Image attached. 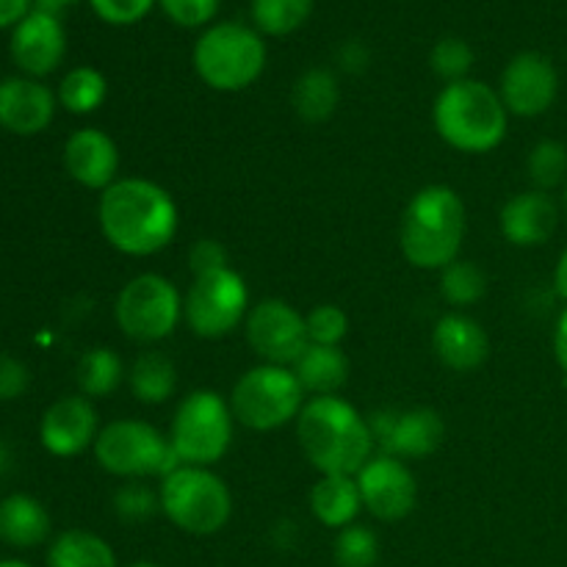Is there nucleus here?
I'll use <instances>...</instances> for the list:
<instances>
[{"label":"nucleus","mask_w":567,"mask_h":567,"mask_svg":"<svg viewBox=\"0 0 567 567\" xmlns=\"http://www.w3.org/2000/svg\"><path fill=\"white\" fill-rule=\"evenodd\" d=\"M28 388V371L20 360L0 354V399H17Z\"/></svg>","instance_id":"40"},{"label":"nucleus","mask_w":567,"mask_h":567,"mask_svg":"<svg viewBox=\"0 0 567 567\" xmlns=\"http://www.w3.org/2000/svg\"><path fill=\"white\" fill-rule=\"evenodd\" d=\"M305 324H308L310 343H319V347H341V341L349 332V316L338 305H316L305 316Z\"/></svg>","instance_id":"35"},{"label":"nucleus","mask_w":567,"mask_h":567,"mask_svg":"<svg viewBox=\"0 0 567 567\" xmlns=\"http://www.w3.org/2000/svg\"><path fill=\"white\" fill-rule=\"evenodd\" d=\"M559 92V75L551 59L535 50L518 53L502 72V103L515 116H543Z\"/></svg>","instance_id":"15"},{"label":"nucleus","mask_w":567,"mask_h":567,"mask_svg":"<svg viewBox=\"0 0 567 567\" xmlns=\"http://www.w3.org/2000/svg\"><path fill=\"white\" fill-rule=\"evenodd\" d=\"M233 410L230 402L216 391H192L175 410L169 430V443L183 465L210 468L227 454L233 443Z\"/></svg>","instance_id":"9"},{"label":"nucleus","mask_w":567,"mask_h":567,"mask_svg":"<svg viewBox=\"0 0 567 567\" xmlns=\"http://www.w3.org/2000/svg\"><path fill=\"white\" fill-rule=\"evenodd\" d=\"M64 169L83 188L105 192L120 172L116 142L100 127H81L64 144Z\"/></svg>","instance_id":"19"},{"label":"nucleus","mask_w":567,"mask_h":567,"mask_svg":"<svg viewBox=\"0 0 567 567\" xmlns=\"http://www.w3.org/2000/svg\"><path fill=\"white\" fill-rule=\"evenodd\" d=\"M114 509L125 524H142V520L153 518L155 509H161V498L158 493H153L150 485L131 480L127 485H122L120 491H116Z\"/></svg>","instance_id":"36"},{"label":"nucleus","mask_w":567,"mask_h":567,"mask_svg":"<svg viewBox=\"0 0 567 567\" xmlns=\"http://www.w3.org/2000/svg\"><path fill=\"white\" fill-rule=\"evenodd\" d=\"M33 0H0V28H14L31 14Z\"/></svg>","instance_id":"42"},{"label":"nucleus","mask_w":567,"mask_h":567,"mask_svg":"<svg viewBox=\"0 0 567 567\" xmlns=\"http://www.w3.org/2000/svg\"><path fill=\"white\" fill-rule=\"evenodd\" d=\"M338 100H341L338 78L324 66H313V70L302 72L299 81L293 83V111L299 114V120L310 122V125L330 120L338 109Z\"/></svg>","instance_id":"25"},{"label":"nucleus","mask_w":567,"mask_h":567,"mask_svg":"<svg viewBox=\"0 0 567 567\" xmlns=\"http://www.w3.org/2000/svg\"><path fill=\"white\" fill-rule=\"evenodd\" d=\"M465 238V205L454 188L426 186L408 203L399 244L410 266L443 271L460 258Z\"/></svg>","instance_id":"3"},{"label":"nucleus","mask_w":567,"mask_h":567,"mask_svg":"<svg viewBox=\"0 0 567 567\" xmlns=\"http://www.w3.org/2000/svg\"><path fill=\"white\" fill-rule=\"evenodd\" d=\"M50 515L39 498L14 493L0 502V540L14 548H33L48 540Z\"/></svg>","instance_id":"22"},{"label":"nucleus","mask_w":567,"mask_h":567,"mask_svg":"<svg viewBox=\"0 0 567 567\" xmlns=\"http://www.w3.org/2000/svg\"><path fill=\"white\" fill-rule=\"evenodd\" d=\"M116 324L131 341L158 343L175 332L183 319V297L166 277L138 275L116 297Z\"/></svg>","instance_id":"11"},{"label":"nucleus","mask_w":567,"mask_h":567,"mask_svg":"<svg viewBox=\"0 0 567 567\" xmlns=\"http://www.w3.org/2000/svg\"><path fill=\"white\" fill-rule=\"evenodd\" d=\"M127 567H161V565H155V563H136V565H127Z\"/></svg>","instance_id":"47"},{"label":"nucleus","mask_w":567,"mask_h":567,"mask_svg":"<svg viewBox=\"0 0 567 567\" xmlns=\"http://www.w3.org/2000/svg\"><path fill=\"white\" fill-rule=\"evenodd\" d=\"M441 293L454 308H468L476 305L487 293V277L471 260H454L441 271Z\"/></svg>","instance_id":"31"},{"label":"nucleus","mask_w":567,"mask_h":567,"mask_svg":"<svg viewBox=\"0 0 567 567\" xmlns=\"http://www.w3.org/2000/svg\"><path fill=\"white\" fill-rule=\"evenodd\" d=\"M55 97H59V103L70 114H92L109 97V81L94 66H75L59 83V94Z\"/></svg>","instance_id":"29"},{"label":"nucleus","mask_w":567,"mask_h":567,"mask_svg":"<svg viewBox=\"0 0 567 567\" xmlns=\"http://www.w3.org/2000/svg\"><path fill=\"white\" fill-rule=\"evenodd\" d=\"M188 264H192L194 275H205V271H214V269H221V266H227V255L225 249H221V244L210 241V238H203V241L194 244L192 252H188Z\"/></svg>","instance_id":"39"},{"label":"nucleus","mask_w":567,"mask_h":567,"mask_svg":"<svg viewBox=\"0 0 567 567\" xmlns=\"http://www.w3.org/2000/svg\"><path fill=\"white\" fill-rule=\"evenodd\" d=\"M430 66L437 78H443L446 83L465 81L474 66V50L463 39H441V42L432 48L430 53Z\"/></svg>","instance_id":"34"},{"label":"nucleus","mask_w":567,"mask_h":567,"mask_svg":"<svg viewBox=\"0 0 567 567\" xmlns=\"http://www.w3.org/2000/svg\"><path fill=\"white\" fill-rule=\"evenodd\" d=\"M554 288H557L559 297L567 302V249L559 255L557 260V269H554Z\"/></svg>","instance_id":"44"},{"label":"nucleus","mask_w":567,"mask_h":567,"mask_svg":"<svg viewBox=\"0 0 567 567\" xmlns=\"http://www.w3.org/2000/svg\"><path fill=\"white\" fill-rule=\"evenodd\" d=\"M97 435V410L86 396H61L44 410L39 424V441L53 457H75L94 446Z\"/></svg>","instance_id":"16"},{"label":"nucleus","mask_w":567,"mask_h":567,"mask_svg":"<svg viewBox=\"0 0 567 567\" xmlns=\"http://www.w3.org/2000/svg\"><path fill=\"white\" fill-rule=\"evenodd\" d=\"M310 509L327 529H347L363 509L354 476H321L310 491Z\"/></svg>","instance_id":"23"},{"label":"nucleus","mask_w":567,"mask_h":567,"mask_svg":"<svg viewBox=\"0 0 567 567\" xmlns=\"http://www.w3.org/2000/svg\"><path fill=\"white\" fill-rule=\"evenodd\" d=\"M291 369L302 382L305 393L313 396H338V391L349 382V358L341 347L310 343Z\"/></svg>","instance_id":"24"},{"label":"nucleus","mask_w":567,"mask_h":567,"mask_svg":"<svg viewBox=\"0 0 567 567\" xmlns=\"http://www.w3.org/2000/svg\"><path fill=\"white\" fill-rule=\"evenodd\" d=\"M526 169L537 192H551L563 186L567 183V147L557 138H543L532 147Z\"/></svg>","instance_id":"32"},{"label":"nucleus","mask_w":567,"mask_h":567,"mask_svg":"<svg viewBox=\"0 0 567 567\" xmlns=\"http://www.w3.org/2000/svg\"><path fill=\"white\" fill-rule=\"evenodd\" d=\"M55 97L37 78L0 81V127L14 136H37L48 131L55 116Z\"/></svg>","instance_id":"18"},{"label":"nucleus","mask_w":567,"mask_h":567,"mask_svg":"<svg viewBox=\"0 0 567 567\" xmlns=\"http://www.w3.org/2000/svg\"><path fill=\"white\" fill-rule=\"evenodd\" d=\"M313 0H252V20L269 37H288L308 22Z\"/></svg>","instance_id":"30"},{"label":"nucleus","mask_w":567,"mask_h":567,"mask_svg":"<svg viewBox=\"0 0 567 567\" xmlns=\"http://www.w3.org/2000/svg\"><path fill=\"white\" fill-rule=\"evenodd\" d=\"M297 437L321 476H358L377 446L369 419L341 396L308 399L297 419Z\"/></svg>","instance_id":"2"},{"label":"nucleus","mask_w":567,"mask_h":567,"mask_svg":"<svg viewBox=\"0 0 567 567\" xmlns=\"http://www.w3.org/2000/svg\"><path fill=\"white\" fill-rule=\"evenodd\" d=\"M249 313V291L244 277L230 266L194 275L183 297V319L199 338H225L238 330Z\"/></svg>","instance_id":"10"},{"label":"nucleus","mask_w":567,"mask_h":567,"mask_svg":"<svg viewBox=\"0 0 567 567\" xmlns=\"http://www.w3.org/2000/svg\"><path fill=\"white\" fill-rule=\"evenodd\" d=\"M554 358H557L559 369H563L567 377V308L557 319V330H554Z\"/></svg>","instance_id":"43"},{"label":"nucleus","mask_w":567,"mask_h":567,"mask_svg":"<svg viewBox=\"0 0 567 567\" xmlns=\"http://www.w3.org/2000/svg\"><path fill=\"white\" fill-rule=\"evenodd\" d=\"M380 559V540L369 526L352 524L338 532L336 563L338 567H374Z\"/></svg>","instance_id":"33"},{"label":"nucleus","mask_w":567,"mask_h":567,"mask_svg":"<svg viewBox=\"0 0 567 567\" xmlns=\"http://www.w3.org/2000/svg\"><path fill=\"white\" fill-rule=\"evenodd\" d=\"M9 50L14 64L28 78L50 75L66 53V37L59 17L31 9V14L17 22L14 31H11Z\"/></svg>","instance_id":"17"},{"label":"nucleus","mask_w":567,"mask_h":567,"mask_svg":"<svg viewBox=\"0 0 567 567\" xmlns=\"http://www.w3.org/2000/svg\"><path fill=\"white\" fill-rule=\"evenodd\" d=\"M382 454L399 460L430 457L443 443V419L432 408L380 410L369 419Z\"/></svg>","instance_id":"14"},{"label":"nucleus","mask_w":567,"mask_h":567,"mask_svg":"<svg viewBox=\"0 0 567 567\" xmlns=\"http://www.w3.org/2000/svg\"><path fill=\"white\" fill-rule=\"evenodd\" d=\"M94 457L100 468L120 480H166L172 471L181 468V457L172 449L169 437L161 435L147 421L120 419L103 426L94 441Z\"/></svg>","instance_id":"7"},{"label":"nucleus","mask_w":567,"mask_h":567,"mask_svg":"<svg viewBox=\"0 0 567 567\" xmlns=\"http://www.w3.org/2000/svg\"><path fill=\"white\" fill-rule=\"evenodd\" d=\"M48 567H116L114 548L86 529L61 532L48 551Z\"/></svg>","instance_id":"26"},{"label":"nucleus","mask_w":567,"mask_h":567,"mask_svg":"<svg viewBox=\"0 0 567 567\" xmlns=\"http://www.w3.org/2000/svg\"><path fill=\"white\" fill-rule=\"evenodd\" d=\"M78 0H33V6H37L39 11H48V14L59 17L61 11H66L70 6H75Z\"/></svg>","instance_id":"45"},{"label":"nucleus","mask_w":567,"mask_h":567,"mask_svg":"<svg viewBox=\"0 0 567 567\" xmlns=\"http://www.w3.org/2000/svg\"><path fill=\"white\" fill-rule=\"evenodd\" d=\"M127 382L142 404H164L177 388V369L166 354L142 352L133 360Z\"/></svg>","instance_id":"27"},{"label":"nucleus","mask_w":567,"mask_h":567,"mask_svg":"<svg viewBox=\"0 0 567 567\" xmlns=\"http://www.w3.org/2000/svg\"><path fill=\"white\" fill-rule=\"evenodd\" d=\"M563 199H565V208H567V183H565V197Z\"/></svg>","instance_id":"48"},{"label":"nucleus","mask_w":567,"mask_h":567,"mask_svg":"<svg viewBox=\"0 0 567 567\" xmlns=\"http://www.w3.org/2000/svg\"><path fill=\"white\" fill-rule=\"evenodd\" d=\"M266 66V44L241 22H219L194 44V70L216 92L252 86Z\"/></svg>","instance_id":"6"},{"label":"nucleus","mask_w":567,"mask_h":567,"mask_svg":"<svg viewBox=\"0 0 567 567\" xmlns=\"http://www.w3.org/2000/svg\"><path fill=\"white\" fill-rule=\"evenodd\" d=\"M435 131L449 147L460 153H491L507 136L509 111L502 94L482 81L446 83L432 109Z\"/></svg>","instance_id":"4"},{"label":"nucleus","mask_w":567,"mask_h":567,"mask_svg":"<svg viewBox=\"0 0 567 567\" xmlns=\"http://www.w3.org/2000/svg\"><path fill=\"white\" fill-rule=\"evenodd\" d=\"M358 487L363 507L382 524L404 520L419 502V482L408 463L391 454H374L358 471Z\"/></svg>","instance_id":"13"},{"label":"nucleus","mask_w":567,"mask_h":567,"mask_svg":"<svg viewBox=\"0 0 567 567\" xmlns=\"http://www.w3.org/2000/svg\"><path fill=\"white\" fill-rule=\"evenodd\" d=\"M158 498L161 513L186 535H216L233 515V496L225 480L197 465H181L161 480Z\"/></svg>","instance_id":"5"},{"label":"nucleus","mask_w":567,"mask_h":567,"mask_svg":"<svg viewBox=\"0 0 567 567\" xmlns=\"http://www.w3.org/2000/svg\"><path fill=\"white\" fill-rule=\"evenodd\" d=\"M338 61L347 72H363L365 64H369V50L363 48L360 42H347L338 53Z\"/></svg>","instance_id":"41"},{"label":"nucleus","mask_w":567,"mask_h":567,"mask_svg":"<svg viewBox=\"0 0 567 567\" xmlns=\"http://www.w3.org/2000/svg\"><path fill=\"white\" fill-rule=\"evenodd\" d=\"M161 9L177 25L199 28L214 20L216 9H219V0H161Z\"/></svg>","instance_id":"37"},{"label":"nucleus","mask_w":567,"mask_h":567,"mask_svg":"<svg viewBox=\"0 0 567 567\" xmlns=\"http://www.w3.org/2000/svg\"><path fill=\"white\" fill-rule=\"evenodd\" d=\"M432 349L437 360L452 371L468 374L485 365L491 354V338L485 327L465 313H446L432 330Z\"/></svg>","instance_id":"21"},{"label":"nucleus","mask_w":567,"mask_h":567,"mask_svg":"<svg viewBox=\"0 0 567 567\" xmlns=\"http://www.w3.org/2000/svg\"><path fill=\"white\" fill-rule=\"evenodd\" d=\"M244 330L252 352L271 365L291 369L299 354L310 347L305 316L286 299H264L249 308Z\"/></svg>","instance_id":"12"},{"label":"nucleus","mask_w":567,"mask_h":567,"mask_svg":"<svg viewBox=\"0 0 567 567\" xmlns=\"http://www.w3.org/2000/svg\"><path fill=\"white\" fill-rule=\"evenodd\" d=\"M125 380V363L120 354L109 347H94L81 354L75 369V382L81 396L105 399L116 391Z\"/></svg>","instance_id":"28"},{"label":"nucleus","mask_w":567,"mask_h":567,"mask_svg":"<svg viewBox=\"0 0 567 567\" xmlns=\"http://www.w3.org/2000/svg\"><path fill=\"white\" fill-rule=\"evenodd\" d=\"M305 408V388L288 365L260 363L233 385V419L252 432H271L299 419Z\"/></svg>","instance_id":"8"},{"label":"nucleus","mask_w":567,"mask_h":567,"mask_svg":"<svg viewBox=\"0 0 567 567\" xmlns=\"http://www.w3.org/2000/svg\"><path fill=\"white\" fill-rule=\"evenodd\" d=\"M0 567H31V565L20 563V559H0Z\"/></svg>","instance_id":"46"},{"label":"nucleus","mask_w":567,"mask_h":567,"mask_svg":"<svg viewBox=\"0 0 567 567\" xmlns=\"http://www.w3.org/2000/svg\"><path fill=\"white\" fill-rule=\"evenodd\" d=\"M498 225L515 247H543L557 233L559 205L548 192H520L504 203Z\"/></svg>","instance_id":"20"},{"label":"nucleus","mask_w":567,"mask_h":567,"mask_svg":"<svg viewBox=\"0 0 567 567\" xmlns=\"http://www.w3.org/2000/svg\"><path fill=\"white\" fill-rule=\"evenodd\" d=\"M89 3L100 20L111 22V25H131L153 9L155 0H89Z\"/></svg>","instance_id":"38"},{"label":"nucleus","mask_w":567,"mask_h":567,"mask_svg":"<svg viewBox=\"0 0 567 567\" xmlns=\"http://www.w3.org/2000/svg\"><path fill=\"white\" fill-rule=\"evenodd\" d=\"M97 221L105 241L131 258H150L166 249L181 225L172 194L144 177L111 183L100 194Z\"/></svg>","instance_id":"1"}]
</instances>
